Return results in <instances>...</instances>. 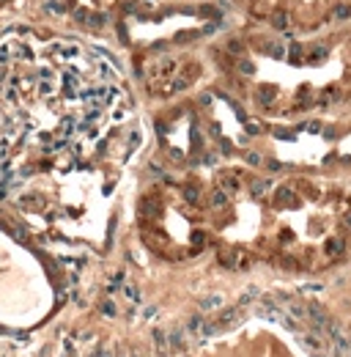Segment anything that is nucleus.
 <instances>
[{"label": "nucleus", "mask_w": 351, "mask_h": 357, "mask_svg": "<svg viewBox=\"0 0 351 357\" xmlns=\"http://www.w3.org/2000/svg\"><path fill=\"white\" fill-rule=\"evenodd\" d=\"M272 22H274V28H286V11H274V17H272Z\"/></svg>", "instance_id": "f257e3e1"}, {"label": "nucleus", "mask_w": 351, "mask_h": 357, "mask_svg": "<svg viewBox=\"0 0 351 357\" xmlns=\"http://www.w3.org/2000/svg\"><path fill=\"white\" fill-rule=\"evenodd\" d=\"M341 20H346V17H351V6H338V11H335Z\"/></svg>", "instance_id": "f03ea898"}, {"label": "nucleus", "mask_w": 351, "mask_h": 357, "mask_svg": "<svg viewBox=\"0 0 351 357\" xmlns=\"http://www.w3.org/2000/svg\"><path fill=\"white\" fill-rule=\"evenodd\" d=\"M349 225H351V218H349Z\"/></svg>", "instance_id": "7ed1b4c3"}]
</instances>
